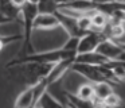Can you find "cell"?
<instances>
[{"label":"cell","mask_w":125,"mask_h":108,"mask_svg":"<svg viewBox=\"0 0 125 108\" xmlns=\"http://www.w3.org/2000/svg\"><path fill=\"white\" fill-rule=\"evenodd\" d=\"M77 53L67 51L63 47L54 49V50H47V51H41V53H32L27 55H19L18 58H14L6 65L7 69L19 66L23 64H57V62L65 61V59H74Z\"/></svg>","instance_id":"6da1fadb"},{"label":"cell","mask_w":125,"mask_h":108,"mask_svg":"<svg viewBox=\"0 0 125 108\" xmlns=\"http://www.w3.org/2000/svg\"><path fill=\"white\" fill-rule=\"evenodd\" d=\"M70 72L77 73L78 76L86 78L89 82H101V81H108V82H117L116 77H114L113 70L106 65H101V66H95V65H87V64H78V62H73L70 68Z\"/></svg>","instance_id":"7a4b0ae2"},{"label":"cell","mask_w":125,"mask_h":108,"mask_svg":"<svg viewBox=\"0 0 125 108\" xmlns=\"http://www.w3.org/2000/svg\"><path fill=\"white\" fill-rule=\"evenodd\" d=\"M39 14L38 5L34 4H27L20 10V16L23 19V45H22V51L19 55H27V54L35 53L32 46V31H34V22Z\"/></svg>","instance_id":"3957f363"},{"label":"cell","mask_w":125,"mask_h":108,"mask_svg":"<svg viewBox=\"0 0 125 108\" xmlns=\"http://www.w3.org/2000/svg\"><path fill=\"white\" fill-rule=\"evenodd\" d=\"M54 65L55 64H23L15 68L20 70V77L26 86H32L41 80L46 78L52 70Z\"/></svg>","instance_id":"277c9868"},{"label":"cell","mask_w":125,"mask_h":108,"mask_svg":"<svg viewBox=\"0 0 125 108\" xmlns=\"http://www.w3.org/2000/svg\"><path fill=\"white\" fill-rule=\"evenodd\" d=\"M104 39H106V37L104 35L102 31H92L86 32L85 35H82L79 38L78 42V49H77V54H85V53H93L97 50V47L100 46V43Z\"/></svg>","instance_id":"5b68a950"},{"label":"cell","mask_w":125,"mask_h":108,"mask_svg":"<svg viewBox=\"0 0 125 108\" xmlns=\"http://www.w3.org/2000/svg\"><path fill=\"white\" fill-rule=\"evenodd\" d=\"M125 50V47L120 46L118 43H116L112 39H104L100 43V46L97 47V53L102 54L104 57H106L110 61H118L120 55L122 54V51Z\"/></svg>","instance_id":"8992f818"},{"label":"cell","mask_w":125,"mask_h":108,"mask_svg":"<svg viewBox=\"0 0 125 108\" xmlns=\"http://www.w3.org/2000/svg\"><path fill=\"white\" fill-rule=\"evenodd\" d=\"M61 27L57 14L39 12L34 22V30H54Z\"/></svg>","instance_id":"52a82bcc"},{"label":"cell","mask_w":125,"mask_h":108,"mask_svg":"<svg viewBox=\"0 0 125 108\" xmlns=\"http://www.w3.org/2000/svg\"><path fill=\"white\" fill-rule=\"evenodd\" d=\"M73 62H74V59H65V61L57 62V64L54 65V68H52V70L50 72V74L46 77L49 85L55 84L57 81H59L67 72H70V68H71V65H73Z\"/></svg>","instance_id":"ba28073f"},{"label":"cell","mask_w":125,"mask_h":108,"mask_svg":"<svg viewBox=\"0 0 125 108\" xmlns=\"http://www.w3.org/2000/svg\"><path fill=\"white\" fill-rule=\"evenodd\" d=\"M74 62L78 64H87V65H95V66H101V65H106L110 62V59H108L106 57H104L102 54L93 51V53H85V54H77Z\"/></svg>","instance_id":"9c48e42d"},{"label":"cell","mask_w":125,"mask_h":108,"mask_svg":"<svg viewBox=\"0 0 125 108\" xmlns=\"http://www.w3.org/2000/svg\"><path fill=\"white\" fill-rule=\"evenodd\" d=\"M35 105V96H34V86H26L15 99L14 108H31Z\"/></svg>","instance_id":"30bf717a"},{"label":"cell","mask_w":125,"mask_h":108,"mask_svg":"<svg viewBox=\"0 0 125 108\" xmlns=\"http://www.w3.org/2000/svg\"><path fill=\"white\" fill-rule=\"evenodd\" d=\"M114 89L112 82L108 81H101L94 84V100L95 101H104L110 93H113Z\"/></svg>","instance_id":"8fae6325"},{"label":"cell","mask_w":125,"mask_h":108,"mask_svg":"<svg viewBox=\"0 0 125 108\" xmlns=\"http://www.w3.org/2000/svg\"><path fill=\"white\" fill-rule=\"evenodd\" d=\"M0 11L3 12V15L6 18H8L10 20L15 22L20 16V10H18L11 0H0Z\"/></svg>","instance_id":"7c38bea8"},{"label":"cell","mask_w":125,"mask_h":108,"mask_svg":"<svg viewBox=\"0 0 125 108\" xmlns=\"http://www.w3.org/2000/svg\"><path fill=\"white\" fill-rule=\"evenodd\" d=\"M92 18V24H93V30L95 31H104L106 28V26L109 24V16L105 14L100 12V11H95L90 15Z\"/></svg>","instance_id":"4fadbf2b"},{"label":"cell","mask_w":125,"mask_h":108,"mask_svg":"<svg viewBox=\"0 0 125 108\" xmlns=\"http://www.w3.org/2000/svg\"><path fill=\"white\" fill-rule=\"evenodd\" d=\"M36 105L41 107V108H69L67 105H65L61 101H58V100L55 99L54 96H51L49 92H46V93L41 97V100L38 101Z\"/></svg>","instance_id":"5bb4252c"},{"label":"cell","mask_w":125,"mask_h":108,"mask_svg":"<svg viewBox=\"0 0 125 108\" xmlns=\"http://www.w3.org/2000/svg\"><path fill=\"white\" fill-rule=\"evenodd\" d=\"M77 96L82 100L86 101H94V84L93 82H86L81 84L77 89Z\"/></svg>","instance_id":"9a60e30c"},{"label":"cell","mask_w":125,"mask_h":108,"mask_svg":"<svg viewBox=\"0 0 125 108\" xmlns=\"http://www.w3.org/2000/svg\"><path fill=\"white\" fill-rule=\"evenodd\" d=\"M77 24H78V28L81 30L83 34L92 31L93 30V24H92V18L90 15H82L77 19Z\"/></svg>","instance_id":"2e32d148"},{"label":"cell","mask_w":125,"mask_h":108,"mask_svg":"<svg viewBox=\"0 0 125 108\" xmlns=\"http://www.w3.org/2000/svg\"><path fill=\"white\" fill-rule=\"evenodd\" d=\"M38 8L39 12H46V14H55L58 10L55 0H41Z\"/></svg>","instance_id":"e0dca14e"},{"label":"cell","mask_w":125,"mask_h":108,"mask_svg":"<svg viewBox=\"0 0 125 108\" xmlns=\"http://www.w3.org/2000/svg\"><path fill=\"white\" fill-rule=\"evenodd\" d=\"M104 104L106 105L108 108H118L120 105L122 104V99L120 97V94H117L116 92H113V93H110L108 97H106L105 100H104Z\"/></svg>","instance_id":"ac0fdd59"},{"label":"cell","mask_w":125,"mask_h":108,"mask_svg":"<svg viewBox=\"0 0 125 108\" xmlns=\"http://www.w3.org/2000/svg\"><path fill=\"white\" fill-rule=\"evenodd\" d=\"M11 1H12V4H14L18 10H22V8L27 4V0H11Z\"/></svg>","instance_id":"d6986e66"},{"label":"cell","mask_w":125,"mask_h":108,"mask_svg":"<svg viewBox=\"0 0 125 108\" xmlns=\"http://www.w3.org/2000/svg\"><path fill=\"white\" fill-rule=\"evenodd\" d=\"M74 1H78V0H55V4H57V7H62V5H67Z\"/></svg>","instance_id":"ffe728a7"},{"label":"cell","mask_w":125,"mask_h":108,"mask_svg":"<svg viewBox=\"0 0 125 108\" xmlns=\"http://www.w3.org/2000/svg\"><path fill=\"white\" fill-rule=\"evenodd\" d=\"M12 20H10L8 18H6V16L3 15V12H1V11H0V26H1V24H7V23H11Z\"/></svg>","instance_id":"44dd1931"},{"label":"cell","mask_w":125,"mask_h":108,"mask_svg":"<svg viewBox=\"0 0 125 108\" xmlns=\"http://www.w3.org/2000/svg\"><path fill=\"white\" fill-rule=\"evenodd\" d=\"M90 1H93L94 4H108V3H113L117 0H90Z\"/></svg>","instance_id":"7402d4cb"},{"label":"cell","mask_w":125,"mask_h":108,"mask_svg":"<svg viewBox=\"0 0 125 108\" xmlns=\"http://www.w3.org/2000/svg\"><path fill=\"white\" fill-rule=\"evenodd\" d=\"M27 3H30V4H34V5H39L41 0H27Z\"/></svg>","instance_id":"603a6c76"},{"label":"cell","mask_w":125,"mask_h":108,"mask_svg":"<svg viewBox=\"0 0 125 108\" xmlns=\"http://www.w3.org/2000/svg\"><path fill=\"white\" fill-rule=\"evenodd\" d=\"M117 1H120V3H122V4H125V0H117Z\"/></svg>","instance_id":"cb8c5ba5"},{"label":"cell","mask_w":125,"mask_h":108,"mask_svg":"<svg viewBox=\"0 0 125 108\" xmlns=\"http://www.w3.org/2000/svg\"><path fill=\"white\" fill-rule=\"evenodd\" d=\"M31 108H41V107H38V105H34V107H31Z\"/></svg>","instance_id":"d4e9b609"}]
</instances>
